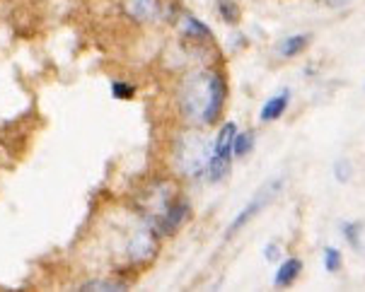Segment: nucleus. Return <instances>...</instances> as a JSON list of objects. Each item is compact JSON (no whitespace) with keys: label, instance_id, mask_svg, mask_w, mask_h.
<instances>
[{"label":"nucleus","instance_id":"19","mask_svg":"<svg viewBox=\"0 0 365 292\" xmlns=\"http://www.w3.org/2000/svg\"><path fill=\"white\" fill-rule=\"evenodd\" d=\"M341 266H344L341 251H339L336 246H327V249H324V271L339 273V271H341Z\"/></svg>","mask_w":365,"mask_h":292},{"label":"nucleus","instance_id":"4","mask_svg":"<svg viewBox=\"0 0 365 292\" xmlns=\"http://www.w3.org/2000/svg\"><path fill=\"white\" fill-rule=\"evenodd\" d=\"M281 189H283V179H274V182H266L262 189H259L257 194L252 196V201L247 203V206L232 217V222L227 225V234H225V237L230 239L237 232H242V229L250 225V222L255 220V217L262 213V210L269 206V203L274 201L278 194H281Z\"/></svg>","mask_w":365,"mask_h":292},{"label":"nucleus","instance_id":"17","mask_svg":"<svg viewBox=\"0 0 365 292\" xmlns=\"http://www.w3.org/2000/svg\"><path fill=\"white\" fill-rule=\"evenodd\" d=\"M109 92H111V97L119 99V102H131V99L135 97V85L126 83V80H111Z\"/></svg>","mask_w":365,"mask_h":292},{"label":"nucleus","instance_id":"13","mask_svg":"<svg viewBox=\"0 0 365 292\" xmlns=\"http://www.w3.org/2000/svg\"><path fill=\"white\" fill-rule=\"evenodd\" d=\"M128 283L121 281V278H92V281L80 285L83 292H90V290H102V292H121L126 290Z\"/></svg>","mask_w":365,"mask_h":292},{"label":"nucleus","instance_id":"9","mask_svg":"<svg viewBox=\"0 0 365 292\" xmlns=\"http://www.w3.org/2000/svg\"><path fill=\"white\" fill-rule=\"evenodd\" d=\"M237 123L235 121H222L218 133H215V140L210 145V155H218V157H232V140L237 135Z\"/></svg>","mask_w":365,"mask_h":292},{"label":"nucleus","instance_id":"11","mask_svg":"<svg viewBox=\"0 0 365 292\" xmlns=\"http://www.w3.org/2000/svg\"><path fill=\"white\" fill-rule=\"evenodd\" d=\"M310 41H312L310 34H290L286 39L278 41L276 51L281 58H295V56H300L307 46H310Z\"/></svg>","mask_w":365,"mask_h":292},{"label":"nucleus","instance_id":"3","mask_svg":"<svg viewBox=\"0 0 365 292\" xmlns=\"http://www.w3.org/2000/svg\"><path fill=\"white\" fill-rule=\"evenodd\" d=\"M177 198H179V191L172 179H153V182H148L143 189L135 194L133 206L145 225L155 227V222L165 215V210L170 208Z\"/></svg>","mask_w":365,"mask_h":292},{"label":"nucleus","instance_id":"8","mask_svg":"<svg viewBox=\"0 0 365 292\" xmlns=\"http://www.w3.org/2000/svg\"><path fill=\"white\" fill-rule=\"evenodd\" d=\"M182 36L194 43H210L213 41V29H210L203 20H199L196 15H184L182 17Z\"/></svg>","mask_w":365,"mask_h":292},{"label":"nucleus","instance_id":"20","mask_svg":"<svg viewBox=\"0 0 365 292\" xmlns=\"http://www.w3.org/2000/svg\"><path fill=\"white\" fill-rule=\"evenodd\" d=\"M264 259L269 261V264H276V261L281 259V246H278L276 241L266 244V246H264Z\"/></svg>","mask_w":365,"mask_h":292},{"label":"nucleus","instance_id":"18","mask_svg":"<svg viewBox=\"0 0 365 292\" xmlns=\"http://www.w3.org/2000/svg\"><path fill=\"white\" fill-rule=\"evenodd\" d=\"M331 174L339 184H349L351 182V174H354V165L349 162V157H339L336 162L331 167Z\"/></svg>","mask_w":365,"mask_h":292},{"label":"nucleus","instance_id":"10","mask_svg":"<svg viewBox=\"0 0 365 292\" xmlns=\"http://www.w3.org/2000/svg\"><path fill=\"white\" fill-rule=\"evenodd\" d=\"M300 273H302V261L298 256H290L283 261L281 266H278V271H276V276H274V288H290L295 281L300 278Z\"/></svg>","mask_w":365,"mask_h":292},{"label":"nucleus","instance_id":"12","mask_svg":"<svg viewBox=\"0 0 365 292\" xmlns=\"http://www.w3.org/2000/svg\"><path fill=\"white\" fill-rule=\"evenodd\" d=\"M232 157H218V155H210L206 165V182L208 184H220L222 179L230 174Z\"/></svg>","mask_w":365,"mask_h":292},{"label":"nucleus","instance_id":"5","mask_svg":"<svg viewBox=\"0 0 365 292\" xmlns=\"http://www.w3.org/2000/svg\"><path fill=\"white\" fill-rule=\"evenodd\" d=\"M121 10L135 24H155L167 12L163 0H121Z\"/></svg>","mask_w":365,"mask_h":292},{"label":"nucleus","instance_id":"16","mask_svg":"<svg viewBox=\"0 0 365 292\" xmlns=\"http://www.w3.org/2000/svg\"><path fill=\"white\" fill-rule=\"evenodd\" d=\"M341 234H344V239L349 241L351 246H354L356 251H361L363 249V222H341Z\"/></svg>","mask_w":365,"mask_h":292},{"label":"nucleus","instance_id":"21","mask_svg":"<svg viewBox=\"0 0 365 292\" xmlns=\"http://www.w3.org/2000/svg\"><path fill=\"white\" fill-rule=\"evenodd\" d=\"M322 5H327V8H331V10H341L346 8V5H351L354 0H319Z\"/></svg>","mask_w":365,"mask_h":292},{"label":"nucleus","instance_id":"7","mask_svg":"<svg viewBox=\"0 0 365 292\" xmlns=\"http://www.w3.org/2000/svg\"><path fill=\"white\" fill-rule=\"evenodd\" d=\"M290 97H293V92H290L288 87H283V90H278L274 97L266 99L262 111H259V121L274 123L281 119V116H286V111L290 107Z\"/></svg>","mask_w":365,"mask_h":292},{"label":"nucleus","instance_id":"15","mask_svg":"<svg viewBox=\"0 0 365 292\" xmlns=\"http://www.w3.org/2000/svg\"><path fill=\"white\" fill-rule=\"evenodd\" d=\"M215 10H218V17L225 24H237L242 20V10L235 0H215Z\"/></svg>","mask_w":365,"mask_h":292},{"label":"nucleus","instance_id":"14","mask_svg":"<svg viewBox=\"0 0 365 292\" xmlns=\"http://www.w3.org/2000/svg\"><path fill=\"white\" fill-rule=\"evenodd\" d=\"M255 142H257V135L255 130H237L232 140V157H247L252 150H255Z\"/></svg>","mask_w":365,"mask_h":292},{"label":"nucleus","instance_id":"2","mask_svg":"<svg viewBox=\"0 0 365 292\" xmlns=\"http://www.w3.org/2000/svg\"><path fill=\"white\" fill-rule=\"evenodd\" d=\"M210 157V145L196 128L184 130L175 138L172 145V165L177 170V177L184 179H201L206 177V165Z\"/></svg>","mask_w":365,"mask_h":292},{"label":"nucleus","instance_id":"1","mask_svg":"<svg viewBox=\"0 0 365 292\" xmlns=\"http://www.w3.org/2000/svg\"><path fill=\"white\" fill-rule=\"evenodd\" d=\"M177 104L182 119L191 128L218 123L227 104L225 73L218 68H201L189 73L177 87Z\"/></svg>","mask_w":365,"mask_h":292},{"label":"nucleus","instance_id":"6","mask_svg":"<svg viewBox=\"0 0 365 292\" xmlns=\"http://www.w3.org/2000/svg\"><path fill=\"white\" fill-rule=\"evenodd\" d=\"M189 217H191V203L187 201V198L179 196L177 201L165 210V215L155 222V227L153 229H155L160 237H172V234H177L179 229L187 225Z\"/></svg>","mask_w":365,"mask_h":292}]
</instances>
